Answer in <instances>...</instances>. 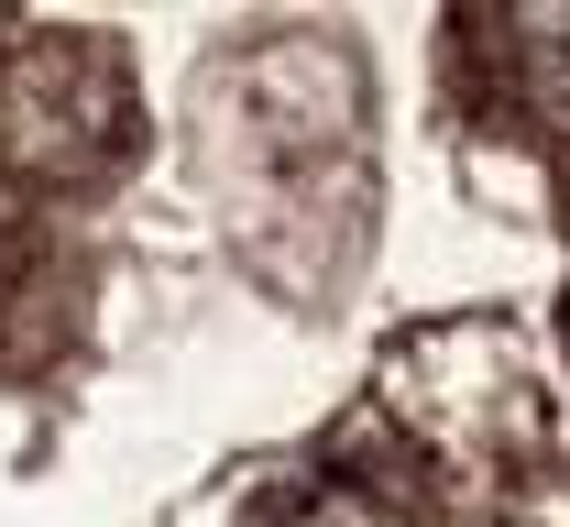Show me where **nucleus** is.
<instances>
[{
    "instance_id": "obj_3",
    "label": "nucleus",
    "mask_w": 570,
    "mask_h": 527,
    "mask_svg": "<svg viewBox=\"0 0 570 527\" xmlns=\"http://www.w3.org/2000/svg\"><path fill=\"white\" fill-rule=\"evenodd\" d=\"M0 22H11V11H0Z\"/></svg>"
},
{
    "instance_id": "obj_1",
    "label": "nucleus",
    "mask_w": 570,
    "mask_h": 527,
    "mask_svg": "<svg viewBox=\"0 0 570 527\" xmlns=\"http://www.w3.org/2000/svg\"><path fill=\"white\" fill-rule=\"evenodd\" d=\"M121 67L99 45H22L11 67V133L45 154V165H99L121 154Z\"/></svg>"
},
{
    "instance_id": "obj_2",
    "label": "nucleus",
    "mask_w": 570,
    "mask_h": 527,
    "mask_svg": "<svg viewBox=\"0 0 570 527\" xmlns=\"http://www.w3.org/2000/svg\"><path fill=\"white\" fill-rule=\"evenodd\" d=\"M515 22V56H527V77L549 88L570 110V0H527V11H504Z\"/></svg>"
}]
</instances>
